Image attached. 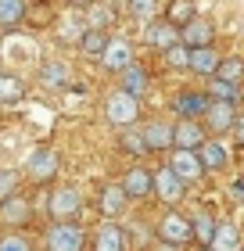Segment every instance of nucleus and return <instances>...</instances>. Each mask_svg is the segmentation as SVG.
Instances as JSON below:
<instances>
[{"label":"nucleus","mask_w":244,"mask_h":251,"mask_svg":"<svg viewBox=\"0 0 244 251\" xmlns=\"http://www.w3.org/2000/svg\"><path fill=\"white\" fill-rule=\"evenodd\" d=\"M140 119V97L126 94V90H111L104 97V122L115 126V129H130Z\"/></svg>","instance_id":"obj_1"},{"label":"nucleus","mask_w":244,"mask_h":251,"mask_svg":"<svg viewBox=\"0 0 244 251\" xmlns=\"http://www.w3.org/2000/svg\"><path fill=\"white\" fill-rule=\"evenodd\" d=\"M43 248L47 251H86V230L76 219H61L47 230Z\"/></svg>","instance_id":"obj_2"},{"label":"nucleus","mask_w":244,"mask_h":251,"mask_svg":"<svg viewBox=\"0 0 244 251\" xmlns=\"http://www.w3.org/2000/svg\"><path fill=\"white\" fill-rule=\"evenodd\" d=\"M158 241L169 244V248L190 244V241H194V226H190V219H187V215H180L176 208H169L165 215H162V223H158Z\"/></svg>","instance_id":"obj_3"},{"label":"nucleus","mask_w":244,"mask_h":251,"mask_svg":"<svg viewBox=\"0 0 244 251\" xmlns=\"http://www.w3.org/2000/svg\"><path fill=\"white\" fill-rule=\"evenodd\" d=\"M57 173H61V154H57L54 147H36V151L29 154L26 176L32 179V183H51Z\"/></svg>","instance_id":"obj_4"},{"label":"nucleus","mask_w":244,"mask_h":251,"mask_svg":"<svg viewBox=\"0 0 244 251\" xmlns=\"http://www.w3.org/2000/svg\"><path fill=\"white\" fill-rule=\"evenodd\" d=\"M47 212H51L54 223L76 219V215L83 212V194H79L76 187H57V190L51 194V201H47Z\"/></svg>","instance_id":"obj_5"},{"label":"nucleus","mask_w":244,"mask_h":251,"mask_svg":"<svg viewBox=\"0 0 244 251\" xmlns=\"http://www.w3.org/2000/svg\"><path fill=\"white\" fill-rule=\"evenodd\" d=\"M183 190H187V183L176 176V169H172V165L155 169V198H158V201L176 204V201H183Z\"/></svg>","instance_id":"obj_6"},{"label":"nucleus","mask_w":244,"mask_h":251,"mask_svg":"<svg viewBox=\"0 0 244 251\" xmlns=\"http://www.w3.org/2000/svg\"><path fill=\"white\" fill-rule=\"evenodd\" d=\"M169 165L176 169V176H180L187 187H190V183H197V179L205 176V162H201V154H197V151H183V147H172Z\"/></svg>","instance_id":"obj_7"},{"label":"nucleus","mask_w":244,"mask_h":251,"mask_svg":"<svg viewBox=\"0 0 244 251\" xmlns=\"http://www.w3.org/2000/svg\"><path fill=\"white\" fill-rule=\"evenodd\" d=\"M201 119H205V129L226 133V129H234V126H237V104H230V100H212Z\"/></svg>","instance_id":"obj_8"},{"label":"nucleus","mask_w":244,"mask_h":251,"mask_svg":"<svg viewBox=\"0 0 244 251\" xmlns=\"http://www.w3.org/2000/svg\"><path fill=\"white\" fill-rule=\"evenodd\" d=\"M122 187H126V194H130V201H144V198L155 194V173L144 169V165H133L130 173L122 176Z\"/></svg>","instance_id":"obj_9"},{"label":"nucleus","mask_w":244,"mask_h":251,"mask_svg":"<svg viewBox=\"0 0 244 251\" xmlns=\"http://www.w3.org/2000/svg\"><path fill=\"white\" fill-rule=\"evenodd\" d=\"M101 65L108 68V72L122 75L130 65H136V61H133V47H130L126 40H108V47H104V54H101Z\"/></svg>","instance_id":"obj_10"},{"label":"nucleus","mask_w":244,"mask_h":251,"mask_svg":"<svg viewBox=\"0 0 244 251\" xmlns=\"http://www.w3.org/2000/svg\"><path fill=\"white\" fill-rule=\"evenodd\" d=\"M212 40H216V29H212V22L208 18H190L187 25H180V43H187V47H212Z\"/></svg>","instance_id":"obj_11"},{"label":"nucleus","mask_w":244,"mask_h":251,"mask_svg":"<svg viewBox=\"0 0 244 251\" xmlns=\"http://www.w3.org/2000/svg\"><path fill=\"white\" fill-rule=\"evenodd\" d=\"M126 204H130V194H126L122 183H108L101 190V198H97V208H101L104 219H119L126 212Z\"/></svg>","instance_id":"obj_12"},{"label":"nucleus","mask_w":244,"mask_h":251,"mask_svg":"<svg viewBox=\"0 0 244 251\" xmlns=\"http://www.w3.org/2000/svg\"><path fill=\"white\" fill-rule=\"evenodd\" d=\"M147 43L158 50H169L180 43V25L169 18H158V22H147Z\"/></svg>","instance_id":"obj_13"},{"label":"nucleus","mask_w":244,"mask_h":251,"mask_svg":"<svg viewBox=\"0 0 244 251\" xmlns=\"http://www.w3.org/2000/svg\"><path fill=\"white\" fill-rule=\"evenodd\" d=\"M172 136H176V147H183V151H197L208 136H205V126L194 122V119H180L176 126H172Z\"/></svg>","instance_id":"obj_14"},{"label":"nucleus","mask_w":244,"mask_h":251,"mask_svg":"<svg viewBox=\"0 0 244 251\" xmlns=\"http://www.w3.org/2000/svg\"><path fill=\"white\" fill-rule=\"evenodd\" d=\"M36 79H40L43 90H65L72 75H68V65H65V61H54V58H51V61L40 65V75H36Z\"/></svg>","instance_id":"obj_15"},{"label":"nucleus","mask_w":244,"mask_h":251,"mask_svg":"<svg viewBox=\"0 0 244 251\" xmlns=\"http://www.w3.org/2000/svg\"><path fill=\"white\" fill-rule=\"evenodd\" d=\"M94 251H126V233H122V226L115 223V219H108V223L97 230Z\"/></svg>","instance_id":"obj_16"},{"label":"nucleus","mask_w":244,"mask_h":251,"mask_svg":"<svg viewBox=\"0 0 244 251\" xmlns=\"http://www.w3.org/2000/svg\"><path fill=\"white\" fill-rule=\"evenodd\" d=\"M208 104H212L208 94H180L176 100H172V111H176L180 119H194V115H205Z\"/></svg>","instance_id":"obj_17"},{"label":"nucleus","mask_w":244,"mask_h":251,"mask_svg":"<svg viewBox=\"0 0 244 251\" xmlns=\"http://www.w3.org/2000/svg\"><path fill=\"white\" fill-rule=\"evenodd\" d=\"M144 136H147L151 151H169V147H176V136H172V126L169 122H147L144 126Z\"/></svg>","instance_id":"obj_18"},{"label":"nucleus","mask_w":244,"mask_h":251,"mask_svg":"<svg viewBox=\"0 0 244 251\" xmlns=\"http://www.w3.org/2000/svg\"><path fill=\"white\" fill-rule=\"evenodd\" d=\"M197 154H201V162H205V173H219V169H226V162H230L226 144H219V140H205L197 147Z\"/></svg>","instance_id":"obj_19"},{"label":"nucleus","mask_w":244,"mask_h":251,"mask_svg":"<svg viewBox=\"0 0 244 251\" xmlns=\"http://www.w3.org/2000/svg\"><path fill=\"white\" fill-rule=\"evenodd\" d=\"M219 61H223V58H219L212 47H194L190 50V72H197V75H216Z\"/></svg>","instance_id":"obj_20"},{"label":"nucleus","mask_w":244,"mask_h":251,"mask_svg":"<svg viewBox=\"0 0 244 251\" xmlns=\"http://www.w3.org/2000/svg\"><path fill=\"white\" fill-rule=\"evenodd\" d=\"M208 248H212V251H241V230H237V223H219Z\"/></svg>","instance_id":"obj_21"},{"label":"nucleus","mask_w":244,"mask_h":251,"mask_svg":"<svg viewBox=\"0 0 244 251\" xmlns=\"http://www.w3.org/2000/svg\"><path fill=\"white\" fill-rule=\"evenodd\" d=\"M147 68H140V65H130L126 72L119 75V90H126V94H133V97H144V90H147Z\"/></svg>","instance_id":"obj_22"},{"label":"nucleus","mask_w":244,"mask_h":251,"mask_svg":"<svg viewBox=\"0 0 244 251\" xmlns=\"http://www.w3.org/2000/svg\"><path fill=\"white\" fill-rule=\"evenodd\" d=\"M190 226H194V237H197V244H212V237H216V219H212V212L208 208H197L194 215H190Z\"/></svg>","instance_id":"obj_23"},{"label":"nucleus","mask_w":244,"mask_h":251,"mask_svg":"<svg viewBox=\"0 0 244 251\" xmlns=\"http://www.w3.org/2000/svg\"><path fill=\"white\" fill-rule=\"evenodd\" d=\"M26 15H29V4H26V0H0V25H4V29L22 25Z\"/></svg>","instance_id":"obj_24"},{"label":"nucleus","mask_w":244,"mask_h":251,"mask_svg":"<svg viewBox=\"0 0 244 251\" xmlns=\"http://www.w3.org/2000/svg\"><path fill=\"white\" fill-rule=\"evenodd\" d=\"M0 219L11 223V226H22V223L29 219V204L22 201V198H15V194H11V198L0 201Z\"/></svg>","instance_id":"obj_25"},{"label":"nucleus","mask_w":244,"mask_h":251,"mask_svg":"<svg viewBox=\"0 0 244 251\" xmlns=\"http://www.w3.org/2000/svg\"><path fill=\"white\" fill-rule=\"evenodd\" d=\"M26 97V83L11 72H0V104H18Z\"/></svg>","instance_id":"obj_26"},{"label":"nucleus","mask_w":244,"mask_h":251,"mask_svg":"<svg viewBox=\"0 0 244 251\" xmlns=\"http://www.w3.org/2000/svg\"><path fill=\"white\" fill-rule=\"evenodd\" d=\"M86 18H79V15H68V18H61V29H57V36H61L65 43H79L86 36Z\"/></svg>","instance_id":"obj_27"},{"label":"nucleus","mask_w":244,"mask_h":251,"mask_svg":"<svg viewBox=\"0 0 244 251\" xmlns=\"http://www.w3.org/2000/svg\"><path fill=\"white\" fill-rule=\"evenodd\" d=\"M208 97H212V100H230V104H237L241 86L230 83V79H216V75H212V83H208Z\"/></svg>","instance_id":"obj_28"},{"label":"nucleus","mask_w":244,"mask_h":251,"mask_svg":"<svg viewBox=\"0 0 244 251\" xmlns=\"http://www.w3.org/2000/svg\"><path fill=\"white\" fill-rule=\"evenodd\" d=\"M119 147H122L126 154H147V151H151V147H147V136H144V129H133V126L122 133Z\"/></svg>","instance_id":"obj_29"},{"label":"nucleus","mask_w":244,"mask_h":251,"mask_svg":"<svg viewBox=\"0 0 244 251\" xmlns=\"http://www.w3.org/2000/svg\"><path fill=\"white\" fill-rule=\"evenodd\" d=\"M108 32L104 29H86V36L79 40V47H83V54H94V58H101L104 54V47H108Z\"/></svg>","instance_id":"obj_30"},{"label":"nucleus","mask_w":244,"mask_h":251,"mask_svg":"<svg viewBox=\"0 0 244 251\" xmlns=\"http://www.w3.org/2000/svg\"><path fill=\"white\" fill-rule=\"evenodd\" d=\"M244 75V58H223L219 61V72H216V79H230V83H237V79Z\"/></svg>","instance_id":"obj_31"},{"label":"nucleus","mask_w":244,"mask_h":251,"mask_svg":"<svg viewBox=\"0 0 244 251\" xmlns=\"http://www.w3.org/2000/svg\"><path fill=\"white\" fill-rule=\"evenodd\" d=\"M162 54H165V65L169 68H190V47H187V43H176V47H169Z\"/></svg>","instance_id":"obj_32"},{"label":"nucleus","mask_w":244,"mask_h":251,"mask_svg":"<svg viewBox=\"0 0 244 251\" xmlns=\"http://www.w3.org/2000/svg\"><path fill=\"white\" fill-rule=\"evenodd\" d=\"M111 18H115V15H111V11L104 7V4H90V7H86V25H90V29H104V25H111Z\"/></svg>","instance_id":"obj_33"},{"label":"nucleus","mask_w":244,"mask_h":251,"mask_svg":"<svg viewBox=\"0 0 244 251\" xmlns=\"http://www.w3.org/2000/svg\"><path fill=\"white\" fill-rule=\"evenodd\" d=\"M194 18V4L190 0H176V4L169 7V22H176V25H187Z\"/></svg>","instance_id":"obj_34"},{"label":"nucleus","mask_w":244,"mask_h":251,"mask_svg":"<svg viewBox=\"0 0 244 251\" xmlns=\"http://www.w3.org/2000/svg\"><path fill=\"white\" fill-rule=\"evenodd\" d=\"M0 251H32V244L22 233H7V237H0Z\"/></svg>","instance_id":"obj_35"},{"label":"nucleus","mask_w":244,"mask_h":251,"mask_svg":"<svg viewBox=\"0 0 244 251\" xmlns=\"http://www.w3.org/2000/svg\"><path fill=\"white\" fill-rule=\"evenodd\" d=\"M158 11V0H130V15L133 18H151Z\"/></svg>","instance_id":"obj_36"},{"label":"nucleus","mask_w":244,"mask_h":251,"mask_svg":"<svg viewBox=\"0 0 244 251\" xmlns=\"http://www.w3.org/2000/svg\"><path fill=\"white\" fill-rule=\"evenodd\" d=\"M11 187H15V173L0 169V201H4V198H11Z\"/></svg>","instance_id":"obj_37"},{"label":"nucleus","mask_w":244,"mask_h":251,"mask_svg":"<svg viewBox=\"0 0 244 251\" xmlns=\"http://www.w3.org/2000/svg\"><path fill=\"white\" fill-rule=\"evenodd\" d=\"M234 133H237V140L244 144V111H241V115H237V126H234Z\"/></svg>","instance_id":"obj_38"},{"label":"nucleus","mask_w":244,"mask_h":251,"mask_svg":"<svg viewBox=\"0 0 244 251\" xmlns=\"http://www.w3.org/2000/svg\"><path fill=\"white\" fill-rule=\"evenodd\" d=\"M68 4H72V7H83V11H86L90 4H97V0H68Z\"/></svg>","instance_id":"obj_39"},{"label":"nucleus","mask_w":244,"mask_h":251,"mask_svg":"<svg viewBox=\"0 0 244 251\" xmlns=\"http://www.w3.org/2000/svg\"><path fill=\"white\" fill-rule=\"evenodd\" d=\"M201 251H212V248H201Z\"/></svg>","instance_id":"obj_40"},{"label":"nucleus","mask_w":244,"mask_h":251,"mask_svg":"<svg viewBox=\"0 0 244 251\" xmlns=\"http://www.w3.org/2000/svg\"><path fill=\"white\" fill-rule=\"evenodd\" d=\"M241 251H244V248H241Z\"/></svg>","instance_id":"obj_41"}]
</instances>
